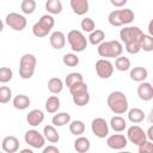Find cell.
I'll list each match as a JSON object with an SVG mask.
<instances>
[{"label": "cell", "mask_w": 153, "mask_h": 153, "mask_svg": "<svg viewBox=\"0 0 153 153\" xmlns=\"http://www.w3.org/2000/svg\"><path fill=\"white\" fill-rule=\"evenodd\" d=\"M142 35H143L142 30L137 26H124L123 29H121L120 38L124 43L126 50L129 54L134 55L141 50L140 39H141Z\"/></svg>", "instance_id": "obj_1"}, {"label": "cell", "mask_w": 153, "mask_h": 153, "mask_svg": "<svg viewBox=\"0 0 153 153\" xmlns=\"http://www.w3.org/2000/svg\"><path fill=\"white\" fill-rule=\"evenodd\" d=\"M109 109L115 114V115H122L126 114L129 109L128 99L127 96L122 91H112L106 99Z\"/></svg>", "instance_id": "obj_2"}, {"label": "cell", "mask_w": 153, "mask_h": 153, "mask_svg": "<svg viewBox=\"0 0 153 153\" xmlns=\"http://www.w3.org/2000/svg\"><path fill=\"white\" fill-rule=\"evenodd\" d=\"M135 18L134 12L130 8L114 10L108 16V22L112 26H123L130 24Z\"/></svg>", "instance_id": "obj_3"}, {"label": "cell", "mask_w": 153, "mask_h": 153, "mask_svg": "<svg viewBox=\"0 0 153 153\" xmlns=\"http://www.w3.org/2000/svg\"><path fill=\"white\" fill-rule=\"evenodd\" d=\"M98 55L100 57L108 59V57H118L123 53V45L120 41H104L102 42L97 48Z\"/></svg>", "instance_id": "obj_4"}, {"label": "cell", "mask_w": 153, "mask_h": 153, "mask_svg": "<svg viewBox=\"0 0 153 153\" xmlns=\"http://www.w3.org/2000/svg\"><path fill=\"white\" fill-rule=\"evenodd\" d=\"M36 65H37V59L33 54H29V53L24 54L19 61V76L24 80L31 79L35 74Z\"/></svg>", "instance_id": "obj_5"}, {"label": "cell", "mask_w": 153, "mask_h": 153, "mask_svg": "<svg viewBox=\"0 0 153 153\" xmlns=\"http://www.w3.org/2000/svg\"><path fill=\"white\" fill-rule=\"evenodd\" d=\"M54 25H55V19H54L53 14H44L38 19L37 23L33 24L32 33H33V36H36L38 38L45 37L50 33Z\"/></svg>", "instance_id": "obj_6"}, {"label": "cell", "mask_w": 153, "mask_h": 153, "mask_svg": "<svg viewBox=\"0 0 153 153\" xmlns=\"http://www.w3.org/2000/svg\"><path fill=\"white\" fill-rule=\"evenodd\" d=\"M67 41L69 43L71 49L74 53H81L87 48V38L79 30H71L67 33Z\"/></svg>", "instance_id": "obj_7"}, {"label": "cell", "mask_w": 153, "mask_h": 153, "mask_svg": "<svg viewBox=\"0 0 153 153\" xmlns=\"http://www.w3.org/2000/svg\"><path fill=\"white\" fill-rule=\"evenodd\" d=\"M24 140H25V143H27L32 148L41 149V148L44 147L47 139L38 130H36V129H29L24 134Z\"/></svg>", "instance_id": "obj_8"}, {"label": "cell", "mask_w": 153, "mask_h": 153, "mask_svg": "<svg viewBox=\"0 0 153 153\" xmlns=\"http://www.w3.org/2000/svg\"><path fill=\"white\" fill-rule=\"evenodd\" d=\"M5 24L14 31H23L26 27L27 20L23 14H19L17 12H10L5 17Z\"/></svg>", "instance_id": "obj_9"}, {"label": "cell", "mask_w": 153, "mask_h": 153, "mask_svg": "<svg viewBox=\"0 0 153 153\" xmlns=\"http://www.w3.org/2000/svg\"><path fill=\"white\" fill-rule=\"evenodd\" d=\"M127 139L131 143L139 146L140 143H142L143 141L147 140V133L141 127L133 124L127 129Z\"/></svg>", "instance_id": "obj_10"}, {"label": "cell", "mask_w": 153, "mask_h": 153, "mask_svg": "<svg viewBox=\"0 0 153 153\" xmlns=\"http://www.w3.org/2000/svg\"><path fill=\"white\" fill-rule=\"evenodd\" d=\"M96 73L100 79H109L114 74V65L108 59H99L96 62Z\"/></svg>", "instance_id": "obj_11"}, {"label": "cell", "mask_w": 153, "mask_h": 153, "mask_svg": "<svg viewBox=\"0 0 153 153\" xmlns=\"http://www.w3.org/2000/svg\"><path fill=\"white\" fill-rule=\"evenodd\" d=\"M91 130L97 137L104 139L109 135V124L104 118L97 117L91 122Z\"/></svg>", "instance_id": "obj_12"}, {"label": "cell", "mask_w": 153, "mask_h": 153, "mask_svg": "<svg viewBox=\"0 0 153 153\" xmlns=\"http://www.w3.org/2000/svg\"><path fill=\"white\" fill-rule=\"evenodd\" d=\"M106 145L109 148L111 149H116V151H120V149H123L127 147L128 145V139L127 136H124L123 134H112L110 136H108L106 139Z\"/></svg>", "instance_id": "obj_13"}, {"label": "cell", "mask_w": 153, "mask_h": 153, "mask_svg": "<svg viewBox=\"0 0 153 153\" xmlns=\"http://www.w3.org/2000/svg\"><path fill=\"white\" fill-rule=\"evenodd\" d=\"M136 92H137L139 98L143 102H148L153 99V85L151 82H147V81L139 82Z\"/></svg>", "instance_id": "obj_14"}, {"label": "cell", "mask_w": 153, "mask_h": 153, "mask_svg": "<svg viewBox=\"0 0 153 153\" xmlns=\"http://www.w3.org/2000/svg\"><path fill=\"white\" fill-rule=\"evenodd\" d=\"M19 140L13 136V135H8V136H5L2 139V142H1V148L4 152L6 153H16L18 149H19Z\"/></svg>", "instance_id": "obj_15"}, {"label": "cell", "mask_w": 153, "mask_h": 153, "mask_svg": "<svg viewBox=\"0 0 153 153\" xmlns=\"http://www.w3.org/2000/svg\"><path fill=\"white\" fill-rule=\"evenodd\" d=\"M49 42L54 49L60 50L66 45V36L62 31H59V30L54 31V32H51V35L49 37Z\"/></svg>", "instance_id": "obj_16"}, {"label": "cell", "mask_w": 153, "mask_h": 153, "mask_svg": "<svg viewBox=\"0 0 153 153\" xmlns=\"http://www.w3.org/2000/svg\"><path fill=\"white\" fill-rule=\"evenodd\" d=\"M44 121V112L41 109H33L26 115V122L31 127H37Z\"/></svg>", "instance_id": "obj_17"}, {"label": "cell", "mask_w": 153, "mask_h": 153, "mask_svg": "<svg viewBox=\"0 0 153 153\" xmlns=\"http://www.w3.org/2000/svg\"><path fill=\"white\" fill-rule=\"evenodd\" d=\"M71 8L72 11L76 14V16H84L88 12L90 5H88V0H71L69 1Z\"/></svg>", "instance_id": "obj_18"}, {"label": "cell", "mask_w": 153, "mask_h": 153, "mask_svg": "<svg viewBox=\"0 0 153 153\" xmlns=\"http://www.w3.org/2000/svg\"><path fill=\"white\" fill-rule=\"evenodd\" d=\"M129 76L131 80L136 81V82H141V81H145L148 76V71L145 68V67H141V66H136V67H133L130 69V73H129Z\"/></svg>", "instance_id": "obj_19"}, {"label": "cell", "mask_w": 153, "mask_h": 153, "mask_svg": "<svg viewBox=\"0 0 153 153\" xmlns=\"http://www.w3.org/2000/svg\"><path fill=\"white\" fill-rule=\"evenodd\" d=\"M90 148H91V142L86 136L80 135L74 140V149L78 153H86L90 151Z\"/></svg>", "instance_id": "obj_20"}, {"label": "cell", "mask_w": 153, "mask_h": 153, "mask_svg": "<svg viewBox=\"0 0 153 153\" xmlns=\"http://www.w3.org/2000/svg\"><path fill=\"white\" fill-rule=\"evenodd\" d=\"M43 135L47 139V141H49L51 143H56V142L60 141V134L57 133V130H56V128H55L54 124L53 126L51 124L45 126L43 128Z\"/></svg>", "instance_id": "obj_21"}, {"label": "cell", "mask_w": 153, "mask_h": 153, "mask_svg": "<svg viewBox=\"0 0 153 153\" xmlns=\"http://www.w3.org/2000/svg\"><path fill=\"white\" fill-rule=\"evenodd\" d=\"M12 103H13L14 109H17V110H25V109H27L30 106L31 102H30V98L26 94H17L13 98Z\"/></svg>", "instance_id": "obj_22"}, {"label": "cell", "mask_w": 153, "mask_h": 153, "mask_svg": "<svg viewBox=\"0 0 153 153\" xmlns=\"http://www.w3.org/2000/svg\"><path fill=\"white\" fill-rule=\"evenodd\" d=\"M110 127L116 133H122L127 128V121L121 116H114L110 118Z\"/></svg>", "instance_id": "obj_23"}, {"label": "cell", "mask_w": 153, "mask_h": 153, "mask_svg": "<svg viewBox=\"0 0 153 153\" xmlns=\"http://www.w3.org/2000/svg\"><path fill=\"white\" fill-rule=\"evenodd\" d=\"M61 106V102H60V98L57 96H50L47 98L45 100V110L49 112V114H56L57 110L60 109Z\"/></svg>", "instance_id": "obj_24"}, {"label": "cell", "mask_w": 153, "mask_h": 153, "mask_svg": "<svg viewBox=\"0 0 153 153\" xmlns=\"http://www.w3.org/2000/svg\"><path fill=\"white\" fill-rule=\"evenodd\" d=\"M69 122H71V115L68 112H57L51 118V123L55 127H63L66 124H69Z\"/></svg>", "instance_id": "obj_25"}, {"label": "cell", "mask_w": 153, "mask_h": 153, "mask_svg": "<svg viewBox=\"0 0 153 153\" xmlns=\"http://www.w3.org/2000/svg\"><path fill=\"white\" fill-rule=\"evenodd\" d=\"M48 90L50 93L53 94H57L60 93L62 90H63V81L57 78V76H54V78H50L48 80Z\"/></svg>", "instance_id": "obj_26"}, {"label": "cell", "mask_w": 153, "mask_h": 153, "mask_svg": "<svg viewBox=\"0 0 153 153\" xmlns=\"http://www.w3.org/2000/svg\"><path fill=\"white\" fill-rule=\"evenodd\" d=\"M146 118V115L143 112V110H141L140 108H133L130 110H128V120L131 123H140Z\"/></svg>", "instance_id": "obj_27"}, {"label": "cell", "mask_w": 153, "mask_h": 153, "mask_svg": "<svg viewBox=\"0 0 153 153\" xmlns=\"http://www.w3.org/2000/svg\"><path fill=\"white\" fill-rule=\"evenodd\" d=\"M104 39H105V32L100 29H94L88 35V42L92 45H99L102 42H104Z\"/></svg>", "instance_id": "obj_28"}, {"label": "cell", "mask_w": 153, "mask_h": 153, "mask_svg": "<svg viewBox=\"0 0 153 153\" xmlns=\"http://www.w3.org/2000/svg\"><path fill=\"white\" fill-rule=\"evenodd\" d=\"M45 10L49 14H60L62 12V2L60 0H47Z\"/></svg>", "instance_id": "obj_29"}, {"label": "cell", "mask_w": 153, "mask_h": 153, "mask_svg": "<svg viewBox=\"0 0 153 153\" xmlns=\"http://www.w3.org/2000/svg\"><path fill=\"white\" fill-rule=\"evenodd\" d=\"M69 131H71V134H73L75 136L82 135L85 133V123L80 120L71 121L69 122Z\"/></svg>", "instance_id": "obj_30"}, {"label": "cell", "mask_w": 153, "mask_h": 153, "mask_svg": "<svg viewBox=\"0 0 153 153\" xmlns=\"http://www.w3.org/2000/svg\"><path fill=\"white\" fill-rule=\"evenodd\" d=\"M90 93L88 91L86 92H81V93H78V94H74L72 96V99H73V103L76 105V106H85L90 103Z\"/></svg>", "instance_id": "obj_31"}, {"label": "cell", "mask_w": 153, "mask_h": 153, "mask_svg": "<svg viewBox=\"0 0 153 153\" xmlns=\"http://www.w3.org/2000/svg\"><path fill=\"white\" fill-rule=\"evenodd\" d=\"M115 68L120 72H126L130 69V60L126 56H118L115 60Z\"/></svg>", "instance_id": "obj_32"}, {"label": "cell", "mask_w": 153, "mask_h": 153, "mask_svg": "<svg viewBox=\"0 0 153 153\" xmlns=\"http://www.w3.org/2000/svg\"><path fill=\"white\" fill-rule=\"evenodd\" d=\"M140 45H141V50L143 51H153V36H151L149 33L146 35L143 33L141 39H140Z\"/></svg>", "instance_id": "obj_33"}, {"label": "cell", "mask_w": 153, "mask_h": 153, "mask_svg": "<svg viewBox=\"0 0 153 153\" xmlns=\"http://www.w3.org/2000/svg\"><path fill=\"white\" fill-rule=\"evenodd\" d=\"M80 81H84V76H82L81 73H78V72H72V73L67 74L66 79H65V84H66V86L68 88L71 86H73L74 84L80 82Z\"/></svg>", "instance_id": "obj_34"}, {"label": "cell", "mask_w": 153, "mask_h": 153, "mask_svg": "<svg viewBox=\"0 0 153 153\" xmlns=\"http://www.w3.org/2000/svg\"><path fill=\"white\" fill-rule=\"evenodd\" d=\"M62 62L67 67H76L79 65V57L74 53H67L62 57Z\"/></svg>", "instance_id": "obj_35"}, {"label": "cell", "mask_w": 153, "mask_h": 153, "mask_svg": "<svg viewBox=\"0 0 153 153\" xmlns=\"http://www.w3.org/2000/svg\"><path fill=\"white\" fill-rule=\"evenodd\" d=\"M36 1L35 0H23L20 4V10L24 14H32L36 10Z\"/></svg>", "instance_id": "obj_36"}, {"label": "cell", "mask_w": 153, "mask_h": 153, "mask_svg": "<svg viewBox=\"0 0 153 153\" xmlns=\"http://www.w3.org/2000/svg\"><path fill=\"white\" fill-rule=\"evenodd\" d=\"M80 26H81L82 31L90 33V32H92V31L96 29V23H94V20H93L92 18H90V17H85L84 19H81V22H80Z\"/></svg>", "instance_id": "obj_37"}, {"label": "cell", "mask_w": 153, "mask_h": 153, "mask_svg": "<svg viewBox=\"0 0 153 153\" xmlns=\"http://www.w3.org/2000/svg\"><path fill=\"white\" fill-rule=\"evenodd\" d=\"M13 78V71L10 67H1L0 68V82L6 84L11 81Z\"/></svg>", "instance_id": "obj_38"}, {"label": "cell", "mask_w": 153, "mask_h": 153, "mask_svg": "<svg viewBox=\"0 0 153 153\" xmlns=\"http://www.w3.org/2000/svg\"><path fill=\"white\" fill-rule=\"evenodd\" d=\"M12 98V90L8 86H1L0 87V103L6 104Z\"/></svg>", "instance_id": "obj_39"}, {"label": "cell", "mask_w": 153, "mask_h": 153, "mask_svg": "<svg viewBox=\"0 0 153 153\" xmlns=\"http://www.w3.org/2000/svg\"><path fill=\"white\" fill-rule=\"evenodd\" d=\"M68 90H69L71 94L74 96V94H78V93L88 91V87H87V84H86L85 81H80V82H76V84H74L73 86H71Z\"/></svg>", "instance_id": "obj_40"}, {"label": "cell", "mask_w": 153, "mask_h": 153, "mask_svg": "<svg viewBox=\"0 0 153 153\" xmlns=\"http://www.w3.org/2000/svg\"><path fill=\"white\" fill-rule=\"evenodd\" d=\"M139 153H153V142L151 140H146L137 146Z\"/></svg>", "instance_id": "obj_41"}, {"label": "cell", "mask_w": 153, "mask_h": 153, "mask_svg": "<svg viewBox=\"0 0 153 153\" xmlns=\"http://www.w3.org/2000/svg\"><path fill=\"white\" fill-rule=\"evenodd\" d=\"M59 152H60V149L54 145H50L48 147H43V153H59Z\"/></svg>", "instance_id": "obj_42"}, {"label": "cell", "mask_w": 153, "mask_h": 153, "mask_svg": "<svg viewBox=\"0 0 153 153\" xmlns=\"http://www.w3.org/2000/svg\"><path fill=\"white\" fill-rule=\"evenodd\" d=\"M127 2H128V0H110V4L115 7H123Z\"/></svg>", "instance_id": "obj_43"}, {"label": "cell", "mask_w": 153, "mask_h": 153, "mask_svg": "<svg viewBox=\"0 0 153 153\" xmlns=\"http://www.w3.org/2000/svg\"><path fill=\"white\" fill-rule=\"evenodd\" d=\"M147 139L148 140H151L152 142H153V124L152 126H149V128L147 129Z\"/></svg>", "instance_id": "obj_44"}, {"label": "cell", "mask_w": 153, "mask_h": 153, "mask_svg": "<svg viewBox=\"0 0 153 153\" xmlns=\"http://www.w3.org/2000/svg\"><path fill=\"white\" fill-rule=\"evenodd\" d=\"M147 29H148V33L151 35V36H153V18L149 20V23H148V26H147Z\"/></svg>", "instance_id": "obj_45"}, {"label": "cell", "mask_w": 153, "mask_h": 153, "mask_svg": "<svg viewBox=\"0 0 153 153\" xmlns=\"http://www.w3.org/2000/svg\"><path fill=\"white\" fill-rule=\"evenodd\" d=\"M147 121H148L151 124H153V108L151 109V111H149V114H148V116H147Z\"/></svg>", "instance_id": "obj_46"}, {"label": "cell", "mask_w": 153, "mask_h": 153, "mask_svg": "<svg viewBox=\"0 0 153 153\" xmlns=\"http://www.w3.org/2000/svg\"><path fill=\"white\" fill-rule=\"evenodd\" d=\"M22 153H32V149H22Z\"/></svg>", "instance_id": "obj_47"}]
</instances>
